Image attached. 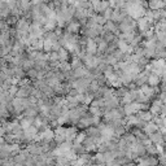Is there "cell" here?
I'll return each mask as SVG.
<instances>
[{
	"label": "cell",
	"mask_w": 166,
	"mask_h": 166,
	"mask_svg": "<svg viewBox=\"0 0 166 166\" xmlns=\"http://www.w3.org/2000/svg\"><path fill=\"white\" fill-rule=\"evenodd\" d=\"M125 10L134 20H140V18L145 17L147 14V10L143 7V2H139V0H136V2H128L126 4Z\"/></svg>",
	"instance_id": "1"
},
{
	"label": "cell",
	"mask_w": 166,
	"mask_h": 166,
	"mask_svg": "<svg viewBox=\"0 0 166 166\" xmlns=\"http://www.w3.org/2000/svg\"><path fill=\"white\" fill-rule=\"evenodd\" d=\"M152 23H153V21H151L149 18L143 17V18H140V20H138V27L140 29L141 33H147L149 29H152L151 27Z\"/></svg>",
	"instance_id": "2"
},
{
	"label": "cell",
	"mask_w": 166,
	"mask_h": 166,
	"mask_svg": "<svg viewBox=\"0 0 166 166\" xmlns=\"http://www.w3.org/2000/svg\"><path fill=\"white\" fill-rule=\"evenodd\" d=\"M97 51H99V46L95 42V39H88L87 46H86V53L87 55H92V56H96Z\"/></svg>",
	"instance_id": "3"
},
{
	"label": "cell",
	"mask_w": 166,
	"mask_h": 166,
	"mask_svg": "<svg viewBox=\"0 0 166 166\" xmlns=\"http://www.w3.org/2000/svg\"><path fill=\"white\" fill-rule=\"evenodd\" d=\"M39 134V130L36 128L35 126H31L30 128H27V130L23 131V139H25L26 141H34L35 136Z\"/></svg>",
	"instance_id": "4"
},
{
	"label": "cell",
	"mask_w": 166,
	"mask_h": 166,
	"mask_svg": "<svg viewBox=\"0 0 166 166\" xmlns=\"http://www.w3.org/2000/svg\"><path fill=\"white\" fill-rule=\"evenodd\" d=\"M148 4H149V9L153 10V12L166 8V2H160V0H152V2H149Z\"/></svg>",
	"instance_id": "5"
},
{
	"label": "cell",
	"mask_w": 166,
	"mask_h": 166,
	"mask_svg": "<svg viewBox=\"0 0 166 166\" xmlns=\"http://www.w3.org/2000/svg\"><path fill=\"white\" fill-rule=\"evenodd\" d=\"M149 136V140L152 141L153 144H164V141H165V139H164V135L160 132V131H157V132H155V134H152V135H148Z\"/></svg>",
	"instance_id": "6"
},
{
	"label": "cell",
	"mask_w": 166,
	"mask_h": 166,
	"mask_svg": "<svg viewBox=\"0 0 166 166\" xmlns=\"http://www.w3.org/2000/svg\"><path fill=\"white\" fill-rule=\"evenodd\" d=\"M158 131V126L155 123V122H148L147 123V126L143 128V132L144 134H147V135H152V134H155V132H157Z\"/></svg>",
	"instance_id": "7"
},
{
	"label": "cell",
	"mask_w": 166,
	"mask_h": 166,
	"mask_svg": "<svg viewBox=\"0 0 166 166\" xmlns=\"http://www.w3.org/2000/svg\"><path fill=\"white\" fill-rule=\"evenodd\" d=\"M77 135H78V131H77L75 127H67V130H66V141L74 143Z\"/></svg>",
	"instance_id": "8"
},
{
	"label": "cell",
	"mask_w": 166,
	"mask_h": 166,
	"mask_svg": "<svg viewBox=\"0 0 166 166\" xmlns=\"http://www.w3.org/2000/svg\"><path fill=\"white\" fill-rule=\"evenodd\" d=\"M79 30H81V23L77 22V21H73L71 23H69L66 27V33H69V34H73V35H75Z\"/></svg>",
	"instance_id": "9"
},
{
	"label": "cell",
	"mask_w": 166,
	"mask_h": 166,
	"mask_svg": "<svg viewBox=\"0 0 166 166\" xmlns=\"http://www.w3.org/2000/svg\"><path fill=\"white\" fill-rule=\"evenodd\" d=\"M43 132V136H44V141L46 143H52V141H55V130H52V128H47V130L42 131Z\"/></svg>",
	"instance_id": "10"
},
{
	"label": "cell",
	"mask_w": 166,
	"mask_h": 166,
	"mask_svg": "<svg viewBox=\"0 0 166 166\" xmlns=\"http://www.w3.org/2000/svg\"><path fill=\"white\" fill-rule=\"evenodd\" d=\"M138 117L141 121H145V122H152L153 119H155L153 118L155 115H153L151 112H147V110H140V112L138 113Z\"/></svg>",
	"instance_id": "11"
},
{
	"label": "cell",
	"mask_w": 166,
	"mask_h": 166,
	"mask_svg": "<svg viewBox=\"0 0 166 166\" xmlns=\"http://www.w3.org/2000/svg\"><path fill=\"white\" fill-rule=\"evenodd\" d=\"M126 121H127V127H131V126H135L138 127V125L140 123V118L138 115H128V117H125Z\"/></svg>",
	"instance_id": "12"
},
{
	"label": "cell",
	"mask_w": 166,
	"mask_h": 166,
	"mask_svg": "<svg viewBox=\"0 0 166 166\" xmlns=\"http://www.w3.org/2000/svg\"><path fill=\"white\" fill-rule=\"evenodd\" d=\"M161 83V77L155 75V74H151L148 78V86L151 87H158V84Z\"/></svg>",
	"instance_id": "13"
},
{
	"label": "cell",
	"mask_w": 166,
	"mask_h": 166,
	"mask_svg": "<svg viewBox=\"0 0 166 166\" xmlns=\"http://www.w3.org/2000/svg\"><path fill=\"white\" fill-rule=\"evenodd\" d=\"M70 65H71V69H73V70H77V69H79V67L83 66V61L79 59V57L74 56V57H73V60H71Z\"/></svg>",
	"instance_id": "14"
},
{
	"label": "cell",
	"mask_w": 166,
	"mask_h": 166,
	"mask_svg": "<svg viewBox=\"0 0 166 166\" xmlns=\"http://www.w3.org/2000/svg\"><path fill=\"white\" fill-rule=\"evenodd\" d=\"M90 114L94 117H103L105 115V113L103 112L101 108H96V107H90Z\"/></svg>",
	"instance_id": "15"
},
{
	"label": "cell",
	"mask_w": 166,
	"mask_h": 166,
	"mask_svg": "<svg viewBox=\"0 0 166 166\" xmlns=\"http://www.w3.org/2000/svg\"><path fill=\"white\" fill-rule=\"evenodd\" d=\"M86 139H87V134H86V131H81V132H78L77 138H75V140H74V143H77V144H83Z\"/></svg>",
	"instance_id": "16"
},
{
	"label": "cell",
	"mask_w": 166,
	"mask_h": 166,
	"mask_svg": "<svg viewBox=\"0 0 166 166\" xmlns=\"http://www.w3.org/2000/svg\"><path fill=\"white\" fill-rule=\"evenodd\" d=\"M59 57H60V61L61 63H64V61H67V57H69V52L65 48H61L59 51Z\"/></svg>",
	"instance_id": "17"
},
{
	"label": "cell",
	"mask_w": 166,
	"mask_h": 166,
	"mask_svg": "<svg viewBox=\"0 0 166 166\" xmlns=\"http://www.w3.org/2000/svg\"><path fill=\"white\" fill-rule=\"evenodd\" d=\"M161 107H158V105H156V104H152V105L149 107V112L155 115V117H157L158 114H161Z\"/></svg>",
	"instance_id": "18"
},
{
	"label": "cell",
	"mask_w": 166,
	"mask_h": 166,
	"mask_svg": "<svg viewBox=\"0 0 166 166\" xmlns=\"http://www.w3.org/2000/svg\"><path fill=\"white\" fill-rule=\"evenodd\" d=\"M145 148H147V153H149V155H152V156H155V155H158L156 144H153V143H152V144H149V145H147Z\"/></svg>",
	"instance_id": "19"
},
{
	"label": "cell",
	"mask_w": 166,
	"mask_h": 166,
	"mask_svg": "<svg viewBox=\"0 0 166 166\" xmlns=\"http://www.w3.org/2000/svg\"><path fill=\"white\" fill-rule=\"evenodd\" d=\"M113 12H114V9H112V8H108L104 13L101 14L104 18H105L107 21H112V17H113Z\"/></svg>",
	"instance_id": "20"
},
{
	"label": "cell",
	"mask_w": 166,
	"mask_h": 166,
	"mask_svg": "<svg viewBox=\"0 0 166 166\" xmlns=\"http://www.w3.org/2000/svg\"><path fill=\"white\" fill-rule=\"evenodd\" d=\"M44 51L47 53H51L53 51V43L50 42L48 39H44Z\"/></svg>",
	"instance_id": "21"
},
{
	"label": "cell",
	"mask_w": 166,
	"mask_h": 166,
	"mask_svg": "<svg viewBox=\"0 0 166 166\" xmlns=\"http://www.w3.org/2000/svg\"><path fill=\"white\" fill-rule=\"evenodd\" d=\"M38 70H35V69H31L30 71H27V78L30 79V81H36V79H38Z\"/></svg>",
	"instance_id": "22"
},
{
	"label": "cell",
	"mask_w": 166,
	"mask_h": 166,
	"mask_svg": "<svg viewBox=\"0 0 166 166\" xmlns=\"http://www.w3.org/2000/svg\"><path fill=\"white\" fill-rule=\"evenodd\" d=\"M50 55V63H57V61H60V57H59V52H55L52 51Z\"/></svg>",
	"instance_id": "23"
},
{
	"label": "cell",
	"mask_w": 166,
	"mask_h": 166,
	"mask_svg": "<svg viewBox=\"0 0 166 166\" xmlns=\"http://www.w3.org/2000/svg\"><path fill=\"white\" fill-rule=\"evenodd\" d=\"M92 125L99 126L100 125V117H94L92 115Z\"/></svg>",
	"instance_id": "24"
},
{
	"label": "cell",
	"mask_w": 166,
	"mask_h": 166,
	"mask_svg": "<svg viewBox=\"0 0 166 166\" xmlns=\"http://www.w3.org/2000/svg\"><path fill=\"white\" fill-rule=\"evenodd\" d=\"M161 44L164 46V48H165V50H166V39H165L164 42H161Z\"/></svg>",
	"instance_id": "25"
},
{
	"label": "cell",
	"mask_w": 166,
	"mask_h": 166,
	"mask_svg": "<svg viewBox=\"0 0 166 166\" xmlns=\"http://www.w3.org/2000/svg\"><path fill=\"white\" fill-rule=\"evenodd\" d=\"M123 166H136V165L132 164V162H130V164H126V165H123Z\"/></svg>",
	"instance_id": "26"
},
{
	"label": "cell",
	"mask_w": 166,
	"mask_h": 166,
	"mask_svg": "<svg viewBox=\"0 0 166 166\" xmlns=\"http://www.w3.org/2000/svg\"><path fill=\"white\" fill-rule=\"evenodd\" d=\"M86 166H97L96 164H88V165H86Z\"/></svg>",
	"instance_id": "27"
},
{
	"label": "cell",
	"mask_w": 166,
	"mask_h": 166,
	"mask_svg": "<svg viewBox=\"0 0 166 166\" xmlns=\"http://www.w3.org/2000/svg\"><path fill=\"white\" fill-rule=\"evenodd\" d=\"M164 139H165V141H166V135H164Z\"/></svg>",
	"instance_id": "28"
},
{
	"label": "cell",
	"mask_w": 166,
	"mask_h": 166,
	"mask_svg": "<svg viewBox=\"0 0 166 166\" xmlns=\"http://www.w3.org/2000/svg\"><path fill=\"white\" fill-rule=\"evenodd\" d=\"M165 67H166V61H165Z\"/></svg>",
	"instance_id": "29"
}]
</instances>
